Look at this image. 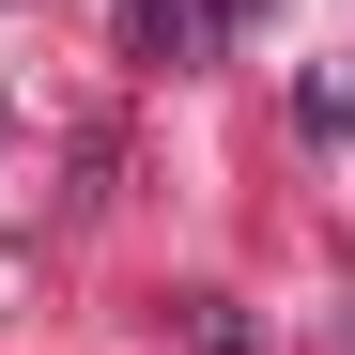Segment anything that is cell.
Listing matches in <instances>:
<instances>
[{"label": "cell", "instance_id": "cell-2", "mask_svg": "<svg viewBox=\"0 0 355 355\" xmlns=\"http://www.w3.org/2000/svg\"><path fill=\"white\" fill-rule=\"evenodd\" d=\"M201 31H248V0H201Z\"/></svg>", "mask_w": 355, "mask_h": 355}, {"label": "cell", "instance_id": "cell-1", "mask_svg": "<svg viewBox=\"0 0 355 355\" xmlns=\"http://www.w3.org/2000/svg\"><path fill=\"white\" fill-rule=\"evenodd\" d=\"M124 31H139V62H186V46H201L186 0H124Z\"/></svg>", "mask_w": 355, "mask_h": 355}]
</instances>
